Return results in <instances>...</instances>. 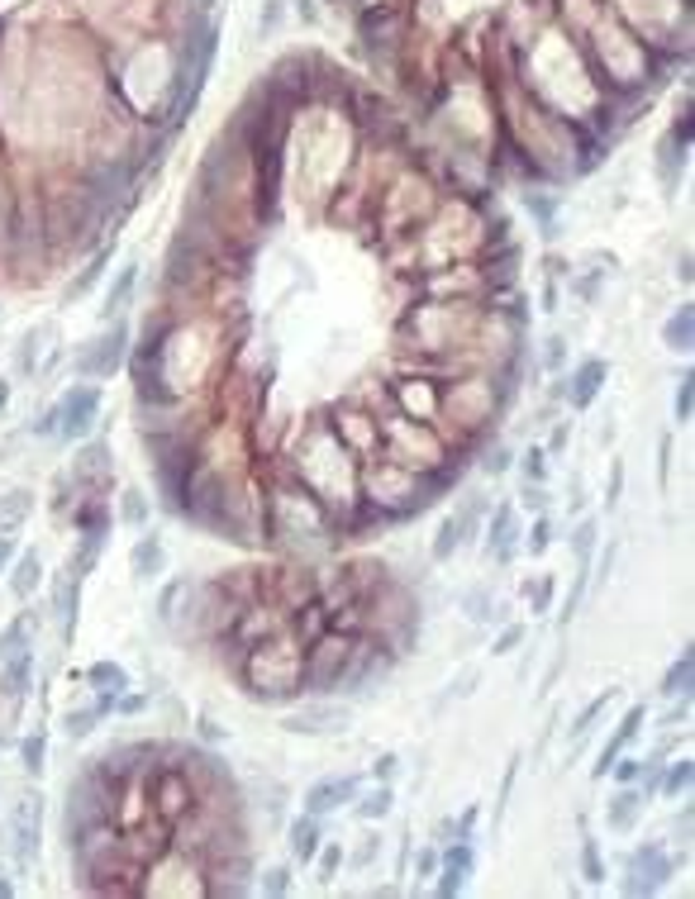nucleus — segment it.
Masks as SVG:
<instances>
[{"label":"nucleus","instance_id":"f257e3e1","mask_svg":"<svg viewBox=\"0 0 695 899\" xmlns=\"http://www.w3.org/2000/svg\"><path fill=\"white\" fill-rule=\"evenodd\" d=\"M96 415H100V390L96 386H72L34 429L39 433H63V438H86L96 429Z\"/></svg>","mask_w":695,"mask_h":899},{"label":"nucleus","instance_id":"f03ea898","mask_svg":"<svg viewBox=\"0 0 695 899\" xmlns=\"http://www.w3.org/2000/svg\"><path fill=\"white\" fill-rule=\"evenodd\" d=\"M672 876V857L662 852L657 843H643L639 852L629 857V880H624V895H653L667 886Z\"/></svg>","mask_w":695,"mask_h":899},{"label":"nucleus","instance_id":"7ed1b4c3","mask_svg":"<svg viewBox=\"0 0 695 899\" xmlns=\"http://www.w3.org/2000/svg\"><path fill=\"white\" fill-rule=\"evenodd\" d=\"M124 343H129V329H124V324H115L110 333H100V338L82 353L77 372H82V376H110L119 362H124Z\"/></svg>","mask_w":695,"mask_h":899},{"label":"nucleus","instance_id":"20e7f679","mask_svg":"<svg viewBox=\"0 0 695 899\" xmlns=\"http://www.w3.org/2000/svg\"><path fill=\"white\" fill-rule=\"evenodd\" d=\"M39 818H43L39 790H24V795L14 800V852H20V861H29L39 852Z\"/></svg>","mask_w":695,"mask_h":899},{"label":"nucleus","instance_id":"39448f33","mask_svg":"<svg viewBox=\"0 0 695 899\" xmlns=\"http://www.w3.org/2000/svg\"><path fill=\"white\" fill-rule=\"evenodd\" d=\"M362 790L357 775H324L305 790V814H334L339 804H348Z\"/></svg>","mask_w":695,"mask_h":899},{"label":"nucleus","instance_id":"423d86ee","mask_svg":"<svg viewBox=\"0 0 695 899\" xmlns=\"http://www.w3.org/2000/svg\"><path fill=\"white\" fill-rule=\"evenodd\" d=\"M639 728H643V705H633L629 714H624V723H619L614 728V738L605 742V748H600V761H596V781H605V775H610V766H614V761H619V752H624L629 748V742L633 738H639Z\"/></svg>","mask_w":695,"mask_h":899},{"label":"nucleus","instance_id":"0eeeda50","mask_svg":"<svg viewBox=\"0 0 695 899\" xmlns=\"http://www.w3.org/2000/svg\"><path fill=\"white\" fill-rule=\"evenodd\" d=\"M472 866H476V857H472V847L462 843H452L448 852H443V880H438V895L443 899H452V895H462V886H467V876H472Z\"/></svg>","mask_w":695,"mask_h":899},{"label":"nucleus","instance_id":"6e6552de","mask_svg":"<svg viewBox=\"0 0 695 899\" xmlns=\"http://www.w3.org/2000/svg\"><path fill=\"white\" fill-rule=\"evenodd\" d=\"M129 567H133V581H158L162 576V567H167V547H162V538L158 533H148V538H139L133 543V557H129Z\"/></svg>","mask_w":695,"mask_h":899},{"label":"nucleus","instance_id":"1a4fd4ad","mask_svg":"<svg viewBox=\"0 0 695 899\" xmlns=\"http://www.w3.org/2000/svg\"><path fill=\"white\" fill-rule=\"evenodd\" d=\"M510 547H515V509H510V505H495L491 528H486V557L510 561Z\"/></svg>","mask_w":695,"mask_h":899},{"label":"nucleus","instance_id":"9d476101","mask_svg":"<svg viewBox=\"0 0 695 899\" xmlns=\"http://www.w3.org/2000/svg\"><path fill=\"white\" fill-rule=\"evenodd\" d=\"M476 514H481V505H472L467 514H452V519H443V528H438V538H433V561H448L452 552H458L462 538H467V528L476 524Z\"/></svg>","mask_w":695,"mask_h":899},{"label":"nucleus","instance_id":"9b49d317","mask_svg":"<svg viewBox=\"0 0 695 899\" xmlns=\"http://www.w3.org/2000/svg\"><path fill=\"white\" fill-rule=\"evenodd\" d=\"M600 386H605V362H600V357H591V362H586V367H581L577 376H571L567 395H571V405H577V409H586V405L596 400V390H600Z\"/></svg>","mask_w":695,"mask_h":899},{"label":"nucleus","instance_id":"f8f14e48","mask_svg":"<svg viewBox=\"0 0 695 899\" xmlns=\"http://www.w3.org/2000/svg\"><path fill=\"white\" fill-rule=\"evenodd\" d=\"M343 719H348L343 709L339 714L334 709H329V714H291L281 728H286V733H343V728H348Z\"/></svg>","mask_w":695,"mask_h":899},{"label":"nucleus","instance_id":"ddd939ff","mask_svg":"<svg viewBox=\"0 0 695 899\" xmlns=\"http://www.w3.org/2000/svg\"><path fill=\"white\" fill-rule=\"evenodd\" d=\"M0 666H5V676H0V695H5V699H24L29 672H34V652H20V657H10V662H0Z\"/></svg>","mask_w":695,"mask_h":899},{"label":"nucleus","instance_id":"4468645a","mask_svg":"<svg viewBox=\"0 0 695 899\" xmlns=\"http://www.w3.org/2000/svg\"><path fill=\"white\" fill-rule=\"evenodd\" d=\"M691 338H695V310H691V304H682V310L662 324V343H667L672 353H691Z\"/></svg>","mask_w":695,"mask_h":899},{"label":"nucleus","instance_id":"2eb2a0df","mask_svg":"<svg viewBox=\"0 0 695 899\" xmlns=\"http://www.w3.org/2000/svg\"><path fill=\"white\" fill-rule=\"evenodd\" d=\"M29 514H34V491H10V495H0V538L20 528Z\"/></svg>","mask_w":695,"mask_h":899},{"label":"nucleus","instance_id":"dca6fc26","mask_svg":"<svg viewBox=\"0 0 695 899\" xmlns=\"http://www.w3.org/2000/svg\"><path fill=\"white\" fill-rule=\"evenodd\" d=\"M286 843H291V857H300V861H310L314 852H320V824H314V814H305V818H296L291 828H286Z\"/></svg>","mask_w":695,"mask_h":899},{"label":"nucleus","instance_id":"f3484780","mask_svg":"<svg viewBox=\"0 0 695 899\" xmlns=\"http://www.w3.org/2000/svg\"><path fill=\"white\" fill-rule=\"evenodd\" d=\"M43 581V561H39V552H24L20 561H14V576H10V590H14V600H29L34 595V586Z\"/></svg>","mask_w":695,"mask_h":899},{"label":"nucleus","instance_id":"a211bd4d","mask_svg":"<svg viewBox=\"0 0 695 899\" xmlns=\"http://www.w3.org/2000/svg\"><path fill=\"white\" fill-rule=\"evenodd\" d=\"M133 277H139V262H124V267H119L115 286H110V291H105L100 319H110V314H119V310H124V300H129V291H133Z\"/></svg>","mask_w":695,"mask_h":899},{"label":"nucleus","instance_id":"6ab92c4d","mask_svg":"<svg viewBox=\"0 0 695 899\" xmlns=\"http://www.w3.org/2000/svg\"><path fill=\"white\" fill-rule=\"evenodd\" d=\"M639 814H643V790H624V795L610 804V828L624 833V828H633V818H639Z\"/></svg>","mask_w":695,"mask_h":899},{"label":"nucleus","instance_id":"aec40b11","mask_svg":"<svg viewBox=\"0 0 695 899\" xmlns=\"http://www.w3.org/2000/svg\"><path fill=\"white\" fill-rule=\"evenodd\" d=\"M390 804H396V790H390V785L382 781L376 790H367V795H362V804H357V818H367V824H372V818H386V814H390Z\"/></svg>","mask_w":695,"mask_h":899},{"label":"nucleus","instance_id":"412c9836","mask_svg":"<svg viewBox=\"0 0 695 899\" xmlns=\"http://www.w3.org/2000/svg\"><path fill=\"white\" fill-rule=\"evenodd\" d=\"M691 672H695V657H691V647L682 652V657L672 662V672H667V681H662V695H691Z\"/></svg>","mask_w":695,"mask_h":899},{"label":"nucleus","instance_id":"4be33fe9","mask_svg":"<svg viewBox=\"0 0 695 899\" xmlns=\"http://www.w3.org/2000/svg\"><path fill=\"white\" fill-rule=\"evenodd\" d=\"M20 652H29V619H14L5 633H0V662L20 657Z\"/></svg>","mask_w":695,"mask_h":899},{"label":"nucleus","instance_id":"5701e85b","mask_svg":"<svg viewBox=\"0 0 695 899\" xmlns=\"http://www.w3.org/2000/svg\"><path fill=\"white\" fill-rule=\"evenodd\" d=\"M90 681H96L105 695H119L129 685V672H124V666H115V662H96V666H90Z\"/></svg>","mask_w":695,"mask_h":899},{"label":"nucleus","instance_id":"b1692460","mask_svg":"<svg viewBox=\"0 0 695 899\" xmlns=\"http://www.w3.org/2000/svg\"><path fill=\"white\" fill-rule=\"evenodd\" d=\"M610 699H614V690H605V695H596V699H591V705H586V709H581V719H577V723H571V742H581L586 733H591V723L600 719V714H605V705H610Z\"/></svg>","mask_w":695,"mask_h":899},{"label":"nucleus","instance_id":"393cba45","mask_svg":"<svg viewBox=\"0 0 695 899\" xmlns=\"http://www.w3.org/2000/svg\"><path fill=\"white\" fill-rule=\"evenodd\" d=\"M20 757H24V771H29V775H39V771H43V757H48V738H43L39 728H34V733L24 738Z\"/></svg>","mask_w":695,"mask_h":899},{"label":"nucleus","instance_id":"a878e982","mask_svg":"<svg viewBox=\"0 0 695 899\" xmlns=\"http://www.w3.org/2000/svg\"><path fill=\"white\" fill-rule=\"evenodd\" d=\"M581 871H586V880H591V886H600V880H605V861H600L596 837H586V843H581Z\"/></svg>","mask_w":695,"mask_h":899},{"label":"nucleus","instance_id":"bb28decb","mask_svg":"<svg viewBox=\"0 0 695 899\" xmlns=\"http://www.w3.org/2000/svg\"><path fill=\"white\" fill-rule=\"evenodd\" d=\"M53 329H29L24 333V347H20V372H34L39 367V347H43V338H48Z\"/></svg>","mask_w":695,"mask_h":899},{"label":"nucleus","instance_id":"cd10ccee","mask_svg":"<svg viewBox=\"0 0 695 899\" xmlns=\"http://www.w3.org/2000/svg\"><path fill=\"white\" fill-rule=\"evenodd\" d=\"M110 467V448L105 443H90L86 452H82V462H77V476H96V471H105Z\"/></svg>","mask_w":695,"mask_h":899},{"label":"nucleus","instance_id":"c85d7f7f","mask_svg":"<svg viewBox=\"0 0 695 899\" xmlns=\"http://www.w3.org/2000/svg\"><path fill=\"white\" fill-rule=\"evenodd\" d=\"M96 719H100L96 709H77V714H67V719H63V728H67V738H86L90 728H96Z\"/></svg>","mask_w":695,"mask_h":899},{"label":"nucleus","instance_id":"c756f323","mask_svg":"<svg viewBox=\"0 0 695 899\" xmlns=\"http://www.w3.org/2000/svg\"><path fill=\"white\" fill-rule=\"evenodd\" d=\"M691 390H695V381H691V372H686V376H682V386H676V400H672L676 424H686V419H691Z\"/></svg>","mask_w":695,"mask_h":899},{"label":"nucleus","instance_id":"7c9ffc66","mask_svg":"<svg viewBox=\"0 0 695 899\" xmlns=\"http://www.w3.org/2000/svg\"><path fill=\"white\" fill-rule=\"evenodd\" d=\"M571 547H577V561H591V547H596V519H581L577 538H571Z\"/></svg>","mask_w":695,"mask_h":899},{"label":"nucleus","instance_id":"2f4dec72","mask_svg":"<svg viewBox=\"0 0 695 899\" xmlns=\"http://www.w3.org/2000/svg\"><path fill=\"white\" fill-rule=\"evenodd\" d=\"M686 785H691V761L682 757V761H676V766L667 771V781H662V790H667V795H682Z\"/></svg>","mask_w":695,"mask_h":899},{"label":"nucleus","instance_id":"473e14b6","mask_svg":"<svg viewBox=\"0 0 695 899\" xmlns=\"http://www.w3.org/2000/svg\"><path fill=\"white\" fill-rule=\"evenodd\" d=\"M124 519H129L133 528H143V524H148V505H143V495H139V491H124Z\"/></svg>","mask_w":695,"mask_h":899},{"label":"nucleus","instance_id":"72a5a7b5","mask_svg":"<svg viewBox=\"0 0 695 899\" xmlns=\"http://www.w3.org/2000/svg\"><path fill=\"white\" fill-rule=\"evenodd\" d=\"M548 543H553V528H548V519H538L534 524V538H528V557H543V552H548Z\"/></svg>","mask_w":695,"mask_h":899},{"label":"nucleus","instance_id":"f704fd0d","mask_svg":"<svg viewBox=\"0 0 695 899\" xmlns=\"http://www.w3.org/2000/svg\"><path fill=\"white\" fill-rule=\"evenodd\" d=\"M519 638H524V629H519V623H515V629H505L501 638H495V647H491V652H495V657H510V652H515V647H519Z\"/></svg>","mask_w":695,"mask_h":899},{"label":"nucleus","instance_id":"c9c22d12","mask_svg":"<svg viewBox=\"0 0 695 899\" xmlns=\"http://www.w3.org/2000/svg\"><path fill=\"white\" fill-rule=\"evenodd\" d=\"M286 876H291L286 866H271L267 880H262V890H267V895H286V890H291V880H286Z\"/></svg>","mask_w":695,"mask_h":899},{"label":"nucleus","instance_id":"e433bc0d","mask_svg":"<svg viewBox=\"0 0 695 899\" xmlns=\"http://www.w3.org/2000/svg\"><path fill=\"white\" fill-rule=\"evenodd\" d=\"M467 614H472V619H491L495 614L491 600H486V590H472V595H467Z\"/></svg>","mask_w":695,"mask_h":899},{"label":"nucleus","instance_id":"4c0bfd02","mask_svg":"<svg viewBox=\"0 0 695 899\" xmlns=\"http://www.w3.org/2000/svg\"><path fill=\"white\" fill-rule=\"evenodd\" d=\"M543 457H548V452L528 448V457H524V476H528V481H543V471H548V467H543Z\"/></svg>","mask_w":695,"mask_h":899},{"label":"nucleus","instance_id":"58836bf2","mask_svg":"<svg viewBox=\"0 0 695 899\" xmlns=\"http://www.w3.org/2000/svg\"><path fill=\"white\" fill-rule=\"evenodd\" d=\"M105 262H110V253H100V257H96V267H86V277H82L77 286H72V291H67V295H82V291H86V286H90V281H96V277H100V271H105Z\"/></svg>","mask_w":695,"mask_h":899},{"label":"nucleus","instance_id":"ea45409f","mask_svg":"<svg viewBox=\"0 0 695 899\" xmlns=\"http://www.w3.org/2000/svg\"><path fill=\"white\" fill-rule=\"evenodd\" d=\"M610 771H614L624 785H633V781H639V771H643V761H624V766H610Z\"/></svg>","mask_w":695,"mask_h":899},{"label":"nucleus","instance_id":"a19ab883","mask_svg":"<svg viewBox=\"0 0 695 899\" xmlns=\"http://www.w3.org/2000/svg\"><path fill=\"white\" fill-rule=\"evenodd\" d=\"M505 467H510V452H505V448H495V452L486 457V471H491V476H501Z\"/></svg>","mask_w":695,"mask_h":899},{"label":"nucleus","instance_id":"79ce46f5","mask_svg":"<svg viewBox=\"0 0 695 899\" xmlns=\"http://www.w3.org/2000/svg\"><path fill=\"white\" fill-rule=\"evenodd\" d=\"M548 600H553V581H538V590H534V614H543V609H548Z\"/></svg>","mask_w":695,"mask_h":899},{"label":"nucleus","instance_id":"37998d69","mask_svg":"<svg viewBox=\"0 0 695 899\" xmlns=\"http://www.w3.org/2000/svg\"><path fill=\"white\" fill-rule=\"evenodd\" d=\"M277 20H281V0H271V5H267V20H258V29H262V34H271V29H277Z\"/></svg>","mask_w":695,"mask_h":899},{"label":"nucleus","instance_id":"c03bdc74","mask_svg":"<svg viewBox=\"0 0 695 899\" xmlns=\"http://www.w3.org/2000/svg\"><path fill=\"white\" fill-rule=\"evenodd\" d=\"M415 866H419V876H433V871H438V852H429V847H425V852H419V861H415Z\"/></svg>","mask_w":695,"mask_h":899},{"label":"nucleus","instance_id":"a18cd8bd","mask_svg":"<svg viewBox=\"0 0 695 899\" xmlns=\"http://www.w3.org/2000/svg\"><path fill=\"white\" fill-rule=\"evenodd\" d=\"M619 485H624V462H614V476H610V495H605V505H614V500H619Z\"/></svg>","mask_w":695,"mask_h":899},{"label":"nucleus","instance_id":"49530a36","mask_svg":"<svg viewBox=\"0 0 695 899\" xmlns=\"http://www.w3.org/2000/svg\"><path fill=\"white\" fill-rule=\"evenodd\" d=\"M396 766H400L396 757H382V761H376V766H372V775H382V781H390V775H396Z\"/></svg>","mask_w":695,"mask_h":899},{"label":"nucleus","instance_id":"de8ad7c7","mask_svg":"<svg viewBox=\"0 0 695 899\" xmlns=\"http://www.w3.org/2000/svg\"><path fill=\"white\" fill-rule=\"evenodd\" d=\"M10 561H14V543H10V533H5V538H0V571H5Z\"/></svg>","mask_w":695,"mask_h":899},{"label":"nucleus","instance_id":"09e8293b","mask_svg":"<svg viewBox=\"0 0 695 899\" xmlns=\"http://www.w3.org/2000/svg\"><path fill=\"white\" fill-rule=\"evenodd\" d=\"M548 367H562V338H553V347H548Z\"/></svg>","mask_w":695,"mask_h":899},{"label":"nucleus","instance_id":"8fccbe9b","mask_svg":"<svg viewBox=\"0 0 695 899\" xmlns=\"http://www.w3.org/2000/svg\"><path fill=\"white\" fill-rule=\"evenodd\" d=\"M339 861H343V852H339V847H329V852H324V871H334Z\"/></svg>","mask_w":695,"mask_h":899},{"label":"nucleus","instance_id":"3c124183","mask_svg":"<svg viewBox=\"0 0 695 899\" xmlns=\"http://www.w3.org/2000/svg\"><path fill=\"white\" fill-rule=\"evenodd\" d=\"M10 405V381H0V409Z\"/></svg>","mask_w":695,"mask_h":899}]
</instances>
